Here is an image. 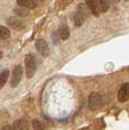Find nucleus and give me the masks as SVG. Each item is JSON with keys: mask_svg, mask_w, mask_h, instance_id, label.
Masks as SVG:
<instances>
[{"mask_svg": "<svg viewBox=\"0 0 129 130\" xmlns=\"http://www.w3.org/2000/svg\"><path fill=\"white\" fill-rule=\"evenodd\" d=\"M58 36L62 40H68L70 37V29L66 24H62L58 29Z\"/></svg>", "mask_w": 129, "mask_h": 130, "instance_id": "9d476101", "label": "nucleus"}, {"mask_svg": "<svg viewBox=\"0 0 129 130\" xmlns=\"http://www.w3.org/2000/svg\"><path fill=\"white\" fill-rule=\"evenodd\" d=\"M10 37V31L6 26H0V40H5Z\"/></svg>", "mask_w": 129, "mask_h": 130, "instance_id": "2eb2a0df", "label": "nucleus"}, {"mask_svg": "<svg viewBox=\"0 0 129 130\" xmlns=\"http://www.w3.org/2000/svg\"><path fill=\"white\" fill-rule=\"evenodd\" d=\"M112 1H114V2H119L120 0H112Z\"/></svg>", "mask_w": 129, "mask_h": 130, "instance_id": "6ab92c4d", "label": "nucleus"}, {"mask_svg": "<svg viewBox=\"0 0 129 130\" xmlns=\"http://www.w3.org/2000/svg\"><path fill=\"white\" fill-rule=\"evenodd\" d=\"M8 78H9V71L8 70H4V71L0 73V89L6 85Z\"/></svg>", "mask_w": 129, "mask_h": 130, "instance_id": "ddd939ff", "label": "nucleus"}, {"mask_svg": "<svg viewBox=\"0 0 129 130\" xmlns=\"http://www.w3.org/2000/svg\"><path fill=\"white\" fill-rule=\"evenodd\" d=\"M88 7L85 6V5L80 4L78 6V9L74 14V17H73V21H74V25L77 27L81 26L82 24L85 23L86 21V17H87V14H88Z\"/></svg>", "mask_w": 129, "mask_h": 130, "instance_id": "f257e3e1", "label": "nucleus"}, {"mask_svg": "<svg viewBox=\"0 0 129 130\" xmlns=\"http://www.w3.org/2000/svg\"><path fill=\"white\" fill-rule=\"evenodd\" d=\"M22 75H23V69L22 65L17 64L11 73V79H10V87L11 88H16L20 85L21 80H22Z\"/></svg>", "mask_w": 129, "mask_h": 130, "instance_id": "20e7f679", "label": "nucleus"}, {"mask_svg": "<svg viewBox=\"0 0 129 130\" xmlns=\"http://www.w3.org/2000/svg\"><path fill=\"white\" fill-rule=\"evenodd\" d=\"M15 130H29V123L25 119H18L13 124Z\"/></svg>", "mask_w": 129, "mask_h": 130, "instance_id": "9b49d317", "label": "nucleus"}, {"mask_svg": "<svg viewBox=\"0 0 129 130\" xmlns=\"http://www.w3.org/2000/svg\"><path fill=\"white\" fill-rule=\"evenodd\" d=\"M7 24H8L9 27H11V29H14V30H22L23 26H24V25H23V23L21 22L17 17H9V18H7Z\"/></svg>", "mask_w": 129, "mask_h": 130, "instance_id": "6e6552de", "label": "nucleus"}, {"mask_svg": "<svg viewBox=\"0 0 129 130\" xmlns=\"http://www.w3.org/2000/svg\"><path fill=\"white\" fill-rule=\"evenodd\" d=\"M2 57V52H0V58Z\"/></svg>", "mask_w": 129, "mask_h": 130, "instance_id": "aec40b11", "label": "nucleus"}, {"mask_svg": "<svg viewBox=\"0 0 129 130\" xmlns=\"http://www.w3.org/2000/svg\"><path fill=\"white\" fill-rule=\"evenodd\" d=\"M18 6L24 7L26 9H36L38 7V2L34 1V0H16Z\"/></svg>", "mask_w": 129, "mask_h": 130, "instance_id": "1a4fd4ad", "label": "nucleus"}, {"mask_svg": "<svg viewBox=\"0 0 129 130\" xmlns=\"http://www.w3.org/2000/svg\"><path fill=\"white\" fill-rule=\"evenodd\" d=\"M14 14H15L16 16H18V17H26V16H29L30 10L26 8H24V7L17 6L14 8Z\"/></svg>", "mask_w": 129, "mask_h": 130, "instance_id": "f8f14e48", "label": "nucleus"}, {"mask_svg": "<svg viewBox=\"0 0 129 130\" xmlns=\"http://www.w3.org/2000/svg\"><path fill=\"white\" fill-rule=\"evenodd\" d=\"M34 1H37L39 4V2H42V1H45V0H34Z\"/></svg>", "mask_w": 129, "mask_h": 130, "instance_id": "a211bd4d", "label": "nucleus"}, {"mask_svg": "<svg viewBox=\"0 0 129 130\" xmlns=\"http://www.w3.org/2000/svg\"><path fill=\"white\" fill-rule=\"evenodd\" d=\"M98 6H100L101 13H106L110 8V1L109 0H98Z\"/></svg>", "mask_w": 129, "mask_h": 130, "instance_id": "4468645a", "label": "nucleus"}, {"mask_svg": "<svg viewBox=\"0 0 129 130\" xmlns=\"http://www.w3.org/2000/svg\"><path fill=\"white\" fill-rule=\"evenodd\" d=\"M86 6L88 7L89 11L93 14L94 16H100L101 10L100 6H98V0H86Z\"/></svg>", "mask_w": 129, "mask_h": 130, "instance_id": "0eeeda50", "label": "nucleus"}, {"mask_svg": "<svg viewBox=\"0 0 129 130\" xmlns=\"http://www.w3.org/2000/svg\"><path fill=\"white\" fill-rule=\"evenodd\" d=\"M2 130H15V129H14V127L11 126V124H6V126L2 128Z\"/></svg>", "mask_w": 129, "mask_h": 130, "instance_id": "f3484780", "label": "nucleus"}, {"mask_svg": "<svg viewBox=\"0 0 129 130\" xmlns=\"http://www.w3.org/2000/svg\"><path fill=\"white\" fill-rule=\"evenodd\" d=\"M32 128L33 130H45V127L39 120H32Z\"/></svg>", "mask_w": 129, "mask_h": 130, "instance_id": "dca6fc26", "label": "nucleus"}, {"mask_svg": "<svg viewBox=\"0 0 129 130\" xmlns=\"http://www.w3.org/2000/svg\"><path fill=\"white\" fill-rule=\"evenodd\" d=\"M103 105V97L98 92H91L88 97V107L95 111Z\"/></svg>", "mask_w": 129, "mask_h": 130, "instance_id": "7ed1b4c3", "label": "nucleus"}, {"mask_svg": "<svg viewBox=\"0 0 129 130\" xmlns=\"http://www.w3.org/2000/svg\"><path fill=\"white\" fill-rule=\"evenodd\" d=\"M129 99V83H123L118 91V101L120 103H125Z\"/></svg>", "mask_w": 129, "mask_h": 130, "instance_id": "39448f33", "label": "nucleus"}, {"mask_svg": "<svg viewBox=\"0 0 129 130\" xmlns=\"http://www.w3.org/2000/svg\"><path fill=\"white\" fill-rule=\"evenodd\" d=\"M36 48L43 57H48L49 56V47H48V43L46 42L43 39H39L36 42Z\"/></svg>", "mask_w": 129, "mask_h": 130, "instance_id": "423d86ee", "label": "nucleus"}, {"mask_svg": "<svg viewBox=\"0 0 129 130\" xmlns=\"http://www.w3.org/2000/svg\"><path fill=\"white\" fill-rule=\"evenodd\" d=\"M37 70V63H36V58L33 55L27 54L25 56V71H26V78L31 79L34 75Z\"/></svg>", "mask_w": 129, "mask_h": 130, "instance_id": "f03ea898", "label": "nucleus"}]
</instances>
